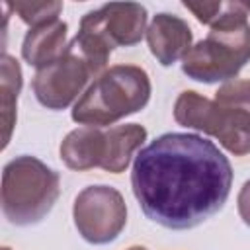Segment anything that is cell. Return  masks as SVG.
Returning <instances> with one entry per match:
<instances>
[{
	"mask_svg": "<svg viewBox=\"0 0 250 250\" xmlns=\"http://www.w3.org/2000/svg\"><path fill=\"white\" fill-rule=\"evenodd\" d=\"M182 4H184L186 10H189V12L197 18V21H201V23H205V25H209V27L215 23V20L219 18V14H221V10H223V6H225V2H221V0H215V2L184 0Z\"/></svg>",
	"mask_w": 250,
	"mask_h": 250,
	"instance_id": "cell-15",
	"label": "cell"
},
{
	"mask_svg": "<svg viewBox=\"0 0 250 250\" xmlns=\"http://www.w3.org/2000/svg\"><path fill=\"white\" fill-rule=\"evenodd\" d=\"M92 76L90 64L68 47L61 59L35 72L31 88L41 105L59 111L68 107L82 94Z\"/></svg>",
	"mask_w": 250,
	"mask_h": 250,
	"instance_id": "cell-8",
	"label": "cell"
},
{
	"mask_svg": "<svg viewBox=\"0 0 250 250\" xmlns=\"http://www.w3.org/2000/svg\"><path fill=\"white\" fill-rule=\"evenodd\" d=\"M232 166L219 146L193 133H164L139 150L131 188L143 213L156 225L186 230L225 205Z\"/></svg>",
	"mask_w": 250,
	"mask_h": 250,
	"instance_id": "cell-1",
	"label": "cell"
},
{
	"mask_svg": "<svg viewBox=\"0 0 250 250\" xmlns=\"http://www.w3.org/2000/svg\"><path fill=\"white\" fill-rule=\"evenodd\" d=\"M61 158L70 170L104 168L109 154L107 131L102 127H78L70 131L61 143Z\"/></svg>",
	"mask_w": 250,
	"mask_h": 250,
	"instance_id": "cell-10",
	"label": "cell"
},
{
	"mask_svg": "<svg viewBox=\"0 0 250 250\" xmlns=\"http://www.w3.org/2000/svg\"><path fill=\"white\" fill-rule=\"evenodd\" d=\"M66 23L55 20L37 27H29L21 43V57L37 70L49 66L66 53Z\"/></svg>",
	"mask_w": 250,
	"mask_h": 250,
	"instance_id": "cell-11",
	"label": "cell"
},
{
	"mask_svg": "<svg viewBox=\"0 0 250 250\" xmlns=\"http://www.w3.org/2000/svg\"><path fill=\"white\" fill-rule=\"evenodd\" d=\"M59 193V174L35 156H16L2 170V213L12 225L39 223L53 209Z\"/></svg>",
	"mask_w": 250,
	"mask_h": 250,
	"instance_id": "cell-5",
	"label": "cell"
},
{
	"mask_svg": "<svg viewBox=\"0 0 250 250\" xmlns=\"http://www.w3.org/2000/svg\"><path fill=\"white\" fill-rule=\"evenodd\" d=\"M174 119L182 127L215 137L230 154L250 152V80L225 82L215 100L184 90L174 104Z\"/></svg>",
	"mask_w": 250,
	"mask_h": 250,
	"instance_id": "cell-2",
	"label": "cell"
},
{
	"mask_svg": "<svg viewBox=\"0 0 250 250\" xmlns=\"http://www.w3.org/2000/svg\"><path fill=\"white\" fill-rule=\"evenodd\" d=\"M2 250H10V248H8V246H4V248H2Z\"/></svg>",
	"mask_w": 250,
	"mask_h": 250,
	"instance_id": "cell-18",
	"label": "cell"
},
{
	"mask_svg": "<svg viewBox=\"0 0 250 250\" xmlns=\"http://www.w3.org/2000/svg\"><path fill=\"white\" fill-rule=\"evenodd\" d=\"M107 139H109V154L102 170L111 174H121L127 170L135 150L141 148L143 143L146 141V129L139 123L113 125L107 129Z\"/></svg>",
	"mask_w": 250,
	"mask_h": 250,
	"instance_id": "cell-12",
	"label": "cell"
},
{
	"mask_svg": "<svg viewBox=\"0 0 250 250\" xmlns=\"http://www.w3.org/2000/svg\"><path fill=\"white\" fill-rule=\"evenodd\" d=\"M78 29L88 31L109 51L131 47L146 33V8L137 2H109L82 16Z\"/></svg>",
	"mask_w": 250,
	"mask_h": 250,
	"instance_id": "cell-7",
	"label": "cell"
},
{
	"mask_svg": "<svg viewBox=\"0 0 250 250\" xmlns=\"http://www.w3.org/2000/svg\"><path fill=\"white\" fill-rule=\"evenodd\" d=\"M6 8H10L14 14H18L21 18L23 23H27L29 27H37L49 21L59 20V14L62 10V2H55V0H16V2H6Z\"/></svg>",
	"mask_w": 250,
	"mask_h": 250,
	"instance_id": "cell-14",
	"label": "cell"
},
{
	"mask_svg": "<svg viewBox=\"0 0 250 250\" xmlns=\"http://www.w3.org/2000/svg\"><path fill=\"white\" fill-rule=\"evenodd\" d=\"M191 29L188 21L174 14H156L146 27V43L150 53L162 66H170L176 61L184 59L191 49Z\"/></svg>",
	"mask_w": 250,
	"mask_h": 250,
	"instance_id": "cell-9",
	"label": "cell"
},
{
	"mask_svg": "<svg viewBox=\"0 0 250 250\" xmlns=\"http://www.w3.org/2000/svg\"><path fill=\"white\" fill-rule=\"evenodd\" d=\"M246 8H248V10H250V2H248V4H246Z\"/></svg>",
	"mask_w": 250,
	"mask_h": 250,
	"instance_id": "cell-19",
	"label": "cell"
},
{
	"mask_svg": "<svg viewBox=\"0 0 250 250\" xmlns=\"http://www.w3.org/2000/svg\"><path fill=\"white\" fill-rule=\"evenodd\" d=\"M78 234L90 244L113 242L127 225V205L123 195L111 186L84 188L72 207Z\"/></svg>",
	"mask_w": 250,
	"mask_h": 250,
	"instance_id": "cell-6",
	"label": "cell"
},
{
	"mask_svg": "<svg viewBox=\"0 0 250 250\" xmlns=\"http://www.w3.org/2000/svg\"><path fill=\"white\" fill-rule=\"evenodd\" d=\"M150 78L135 64H115L104 70L72 107V121L84 127H109L141 111L150 100Z\"/></svg>",
	"mask_w": 250,
	"mask_h": 250,
	"instance_id": "cell-4",
	"label": "cell"
},
{
	"mask_svg": "<svg viewBox=\"0 0 250 250\" xmlns=\"http://www.w3.org/2000/svg\"><path fill=\"white\" fill-rule=\"evenodd\" d=\"M244 2H225L205 39L182 59V72L197 82H230L250 61V23Z\"/></svg>",
	"mask_w": 250,
	"mask_h": 250,
	"instance_id": "cell-3",
	"label": "cell"
},
{
	"mask_svg": "<svg viewBox=\"0 0 250 250\" xmlns=\"http://www.w3.org/2000/svg\"><path fill=\"white\" fill-rule=\"evenodd\" d=\"M0 61H2L0 102H2V125H4V139H2V148H4L10 141L16 123V104H18V94L21 90V68L20 62L8 53H2Z\"/></svg>",
	"mask_w": 250,
	"mask_h": 250,
	"instance_id": "cell-13",
	"label": "cell"
},
{
	"mask_svg": "<svg viewBox=\"0 0 250 250\" xmlns=\"http://www.w3.org/2000/svg\"><path fill=\"white\" fill-rule=\"evenodd\" d=\"M127 250H146L145 246H131V248H127Z\"/></svg>",
	"mask_w": 250,
	"mask_h": 250,
	"instance_id": "cell-17",
	"label": "cell"
},
{
	"mask_svg": "<svg viewBox=\"0 0 250 250\" xmlns=\"http://www.w3.org/2000/svg\"><path fill=\"white\" fill-rule=\"evenodd\" d=\"M236 205H238L240 219L244 221V225L250 227V180L244 182V186L240 188L238 197H236Z\"/></svg>",
	"mask_w": 250,
	"mask_h": 250,
	"instance_id": "cell-16",
	"label": "cell"
}]
</instances>
